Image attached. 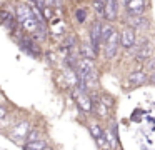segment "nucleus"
<instances>
[{"instance_id":"nucleus-17","label":"nucleus","mask_w":155,"mask_h":150,"mask_svg":"<svg viewBox=\"0 0 155 150\" xmlns=\"http://www.w3.org/2000/svg\"><path fill=\"white\" fill-rule=\"evenodd\" d=\"M38 137H40V132H38V130H28L25 138H27V142H35V140H40Z\"/></svg>"},{"instance_id":"nucleus-20","label":"nucleus","mask_w":155,"mask_h":150,"mask_svg":"<svg viewBox=\"0 0 155 150\" xmlns=\"http://www.w3.org/2000/svg\"><path fill=\"white\" fill-rule=\"evenodd\" d=\"M74 45H75V37L74 35L67 37V40L64 42V48H72Z\"/></svg>"},{"instance_id":"nucleus-16","label":"nucleus","mask_w":155,"mask_h":150,"mask_svg":"<svg viewBox=\"0 0 155 150\" xmlns=\"http://www.w3.org/2000/svg\"><path fill=\"white\" fill-rule=\"evenodd\" d=\"M112 33H114V28H112L110 25H102V30H100V42L105 43Z\"/></svg>"},{"instance_id":"nucleus-14","label":"nucleus","mask_w":155,"mask_h":150,"mask_svg":"<svg viewBox=\"0 0 155 150\" xmlns=\"http://www.w3.org/2000/svg\"><path fill=\"white\" fill-rule=\"evenodd\" d=\"M47 147V142L45 140H35V142H27L25 145V150H44Z\"/></svg>"},{"instance_id":"nucleus-4","label":"nucleus","mask_w":155,"mask_h":150,"mask_svg":"<svg viewBox=\"0 0 155 150\" xmlns=\"http://www.w3.org/2000/svg\"><path fill=\"white\" fill-rule=\"evenodd\" d=\"M100 30H102V23L98 20H95L90 28V43L95 52L98 50V45H100Z\"/></svg>"},{"instance_id":"nucleus-2","label":"nucleus","mask_w":155,"mask_h":150,"mask_svg":"<svg viewBox=\"0 0 155 150\" xmlns=\"http://www.w3.org/2000/svg\"><path fill=\"white\" fill-rule=\"evenodd\" d=\"M18 45L22 47V50H24L25 53H28V55H34V57H38V53H40V50H38V47L35 45L34 38L32 37H20L18 38Z\"/></svg>"},{"instance_id":"nucleus-7","label":"nucleus","mask_w":155,"mask_h":150,"mask_svg":"<svg viewBox=\"0 0 155 150\" xmlns=\"http://www.w3.org/2000/svg\"><path fill=\"white\" fill-rule=\"evenodd\" d=\"M15 13H17V18H15V22H20V23L34 17V10L28 8L27 5H18L17 10H15Z\"/></svg>"},{"instance_id":"nucleus-18","label":"nucleus","mask_w":155,"mask_h":150,"mask_svg":"<svg viewBox=\"0 0 155 150\" xmlns=\"http://www.w3.org/2000/svg\"><path fill=\"white\" fill-rule=\"evenodd\" d=\"M90 132H92V135H94L97 140L100 138V137H104V130H102L98 125H92L90 127Z\"/></svg>"},{"instance_id":"nucleus-25","label":"nucleus","mask_w":155,"mask_h":150,"mask_svg":"<svg viewBox=\"0 0 155 150\" xmlns=\"http://www.w3.org/2000/svg\"><path fill=\"white\" fill-rule=\"evenodd\" d=\"M44 150H54V148H50V147H48V145H47V147H45V148H44Z\"/></svg>"},{"instance_id":"nucleus-10","label":"nucleus","mask_w":155,"mask_h":150,"mask_svg":"<svg viewBox=\"0 0 155 150\" xmlns=\"http://www.w3.org/2000/svg\"><path fill=\"white\" fill-rule=\"evenodd\" d=\"M127 23L132 27V30H134V28H145V27H148L147 18H143L142 15H137V17H128V18H127Z\"/></svg>"},{"instance_id":"nucleus-22","label":"nucleus","mask_w":155,"mask_h":150,"mask_svg":"<svg viewBox=\"0 0 155 150\" xmlns=\"http://www.w3.org/2000/svg\"><path fill=\"white\" fill-rule=\"evenodd\" d=\"M5 117V108L4 107H0V118H4Z\"/></svg>"},{"instance_id":"nucleus-12","label":"nucleus","mask_w":155,"mask_h":150,"mask_svg":"<svg viewBox=\"0 0 155 150\" xmlns=\"http://www.w3.org/2000/svg\"><path fill=\"white\" fill-rule=\"evenodd\" d=\"M28 123L27 122H22V123H18L17 127H15V130H14V133H12V137L14 138H17V135L20 137V138H25L27 137V133H28Z\"/></svg>"},{"instance_id":"nucleus-8","label":"nucleus","mask_w":155,"mask_h":150,"mask_svg":"<svg viewBox=\"0 0 155 150\" xmlns=\"http://www.w3.org/2000/svg\"><path fill=\"white\" fill-rule=\"evenodd\" d=\"M117 2H105V8H104V17L108 22H114L117 18Z\"/></svg>"},{"instance_id":"nucleus-5","label":"nucleus","mask_w":155,"mask_h":150,"mask_svg":"<svg viewBox=\"0 0 155 150\" xmlns=\"http://www.w3.org/2000/svg\"><path fill=\"white\" fill-rule=\"evenodd\" d=\"M124 5L127 7L128 17H137V15H142V12H143L145 7H147V2H137V0H132V2H125Z\"/></svg>"},{"instance_id":"nucleus-9","label":"nucleus","mask_w":155,"mask_h":150,"mask_svg":"<svg viewBox=\"0 0 155 150\" xmlns=\"http://www.w3.org/2000/svg\"><path fill=\"white\" fill-rule=\"evenodd\" d=\"M135 53H137V58L138 60L148 58V57L152 55V45L148 42H143L140 47H135Z\"/></svg>"},{"instance_id":"nucleus-19","label":"nucleus","mask_w":155,"mask_h":150,"mask_svg":"<svg viewBox=\"0 0 155 150\" xmlns=\"http://www.w3.org/2000/svg\"><path fill=\"white\" fill-rule=\"evenodd\" d=\"M75 17H77V20L80 23L85 22V18H87V10L85 8H77V12H75Z\"/></svg>"},{"instance_id":"nucleus-3","label":"nucleus","mask_w":155,"mask_h":150,"mask_svg":"<svg viewBox=\"0 0 155 150\" xmlns=\"http://www.w3.org/2000/svg\"><path fill=\"white\" fill-rule=\"evenodd\" d=\"M74 97L75 100H77V105L80 107V110H84V112H90L94 107H92V100L88 95H85L84 92H80V90H74Z\"/></svg>"},{"instance_id":"nucleus-1","label":"nucleus","mask_w":155,"mask_h":150,"mask_svg":"<svg viewBox=\"0 0 155 150\" xmlns=\"http://www.w3.org/2000/svg\"><path fill=\"white\" fill-rule=\"evenodd\" d=\"M118 42H120V35H118V33L114 30V33L108 37V40L105 42V47H104V55H105V58L110 60V58H114V57L117 55Z\"/></svg>"},{"instance_id":"nucleus-23","label":"nucleus","mask_w":155,"mask_h":150,"mask_svg":"<svg viewBox=\"0 0 155 150\" xmlns=\"http://www.w3.org/2000/svg\"><path fill=\"white\" fill-rule=\"evenodd\" d=\"M150 68H152V70H153V72H155V60H153V62L150 63Z\"/></svg>"},{"instance_id":"nucleus-15","label":"nucleus","mask_w":155,"mask_h":150,"mask_svg":"<svg viewBox=\"0 0 155 150\" xmlns=\"http://www.w3.org/2000/svg\"><path fill=\"white\" fill-rule=\"evenodd\" d=\"M80 52H82V55L85 57L87 60H92L94 62V58H95V50L92 48V45H82V48H80Z\"/></svg>"},{"instance_id":"nucleus-6","label":"nucleus","mask_w":155,"mask_h":150,"mask_svg":"<svg viewBox=\"0 0 155 150\" xmlns=\"http://www.w3.org/2000/svg\"><path fill=\"white\" fill-rule=\"evenodd\" d=\"M120 43L125 47V48H130V47L135 45V30L132 28H125L120 35Z\"/></svg>"},{"instance_id":"nucleus-11","label":"nucleus","mask_w":155,"mask_h":150,"mask_svg":"<svg viewBox=\"0 0 155 150\" xmlns=\"http://www.w3.org/2000/svg\"><path fill=\"white\" fill-rule=\"evenodd\" d=\"M40 25V23H38V20L35 18V15L32 17V18H28V20H25V22H22L20 23V27L22 28L25 30V32H30V33H34L35 30H37V27Z\"/></svg>"},{"instance_id":"nucleus-21","label":"nucleus","mask_w":155,"mask_h":150,"mask_svg":"<svg viewBox=\"0 0 155 150\" xmlns=\"http://www.w3.org/2000/svg\"><path fill=\"white\" fill-rule=\"evenodd\" d=\"M94 7H95V12L104 15V8H105V2H94Z\"/></svg>"},{"instance_id":"nucleus-24","label":"nucleus","mask_w":155,"mask_h":150,"mask_svg":"<svg viewBox=\"0 0 155 150\" xmlns=\"http://www.w3.org/2000/svg\"><path fill=\"white\" fill-rule=\"evenodd\" d=\"M152 82L155 83V72H153V75H152Z\"/></svg>"},{"instance_id":"nucleus-13","label":"nucleus","mask_w":155,"mask_h":150,"mask_svg":"<svg viewBox=\"0 0 155 150\" xmlns=\"http://www.w3.org/2000/svg\"><path fill=\"white\" fill-rule=\"evenodd\" d=\"M147 75H145L143 72H134L130 75V82L134 83V85H142V83H145L147 82Z\"/></svg>"}]
</instances>
